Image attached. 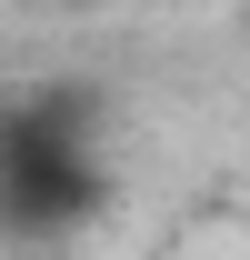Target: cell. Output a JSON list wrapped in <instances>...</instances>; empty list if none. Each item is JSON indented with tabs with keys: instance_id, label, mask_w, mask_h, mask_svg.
<instances>
[{
	"instance_id": "obj_1",
	"label": "cell",
	"mask_w": 250,
	"mask_h": 260,
	"mask_svg": "<svg viewBox=\"0 0 250 260\" xmlns=\"http://www.w3.org/2000/svg\"><path fill=\"white\" fill-rule=\"evenodd\" d=\"M100 210V150L80 110H30V120H0V220L30 230H70Z\"/></svg>"
}]
</instances>
